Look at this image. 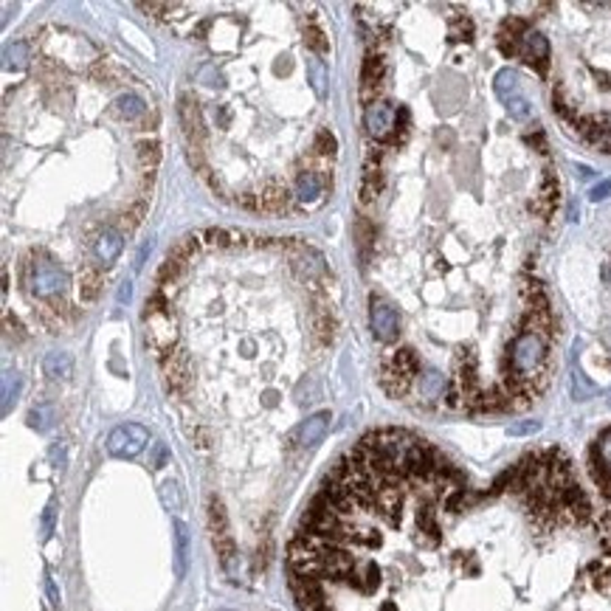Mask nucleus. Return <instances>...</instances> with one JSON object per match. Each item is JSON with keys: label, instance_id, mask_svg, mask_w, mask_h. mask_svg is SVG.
<instances>
[{"label": "nucleus", "instance_id": "f257e3e1", "mask_svg": "<svg viewBox=\"0 0 611 611\" xmlns=\"http://www.w3.org/2000/svg\"><path fill=\"white\" fill-rule=\"evenodd\" d=\"M23 282L28 285V290L34 296H40L42 302H51V299H59L65 293L68 276H65V270L54 259L45 256L42 262L23 259Z\"/></svg>", "mask_w": 611, "mask_h": 611}, {"label": "nucleus", "instance_id": "f03ea898", "mask_svg": "<svg viewBox=\"0 0 611 611\" xmlns=\"http://www.w3.org/2000/svg\"><path fill=\"white\" fill-rule=\"evenodd\" d=\"M178 119H181V130H183V138H186V149L206 155V124H203V113H200L198 99H192L189 93H181Z\"/></svg>", "mask_w": 611, "mask_h": 611}, {"label": "nucleus", "instance_id": "7ed1b4c3", "mask_svg": "<svg viewBox=\"0 0 611 611\" xmlns=\"http://www.w3.org/2000/svg\"><path fill=\"white\" fill-rule=\"evenodd\" d=\"M209 524H212V535H215V549L220 555V564L229 569L234 555H237V544L229 532V515H226V507L217 496L209 498Z\"/></svg>", "mask_w": 611, "mask_h": 611}, {"label": "nucleus", "instance_id": "20e7f679", "mask_svg": "<svg viewBox=\"0 0 611 611\" xmlns=\"http://www.w3.org/2000/svg\"><path fill=\"white\" fill-rule=\"evenodd\" d=\"M164 380L175 400H183L192 392L195 377H192V361L186 350H175L172 355L164 358Z\"/></svg>", "mask_w": 611, "mask_h": 611}, {"label": "nucleus", "instance_id": "39448f33", "mask_svg": "<svg viewBox=\"0 0 611 611\" xmlns=\"http://www.w3.org/2000/svg\"><path fill=\"white\" fill-rule=\"evenodd\" d=\"M369 327H372V336L383 344L394 341L400 333L397 310L389 302H383L380 296H369Z\"/></svg>", "mask_w": 611, "mask_h": 611}, {"label": "nucleus", "instance_id": "423d86ee", "mask_svg": "<svg viewBox=\"0 0 611 611\" xmlns=\"http://www.w3.org/2000/svg\"><path fill=\"white\" fill-rule=\"evenodd\" d=\"M147 442H149L147 428L138 426V423H127V426H119V428L110 431L108 451L113 457H135V454H141L147 448Z\"/></svg>", "mask_w": 611, "mask_h": 611}, {"label": "nucleus", "instance_id": "0eeeda50", "mask_svg": "<svg viewBox=\"0 0 611 611\" xmlns=\"http://www.w3.org/2000/svg\"><path fill=\"white\" fill-rule=\"evenodd\" d=\"M310 330H313L316 347H321V350H327L336 341V316H333V307L327 304L324 293H319V290H316L313 310H310Z\"/></svg>", "mask_w": 611, "mask_h": 611}, {"label": "nucleus", "instance_id": "6e6552de", "mask_svg": "<svg viewBox=\"0 0 611 611\" xmlns=\"http://www.w3.org/2000/svg\"><path fill=\"white\" fill-rule=\"evenodd\" d=\"M327 428H330V411H319V414L307 417L302 426H296L290 431L287 442H290V448H296V445L299 448H313V445H319L324 440Z\"/></svg>", "mask_w": 611, "mask_h": 611}, {"label": "nucleus", "instance_id": "1a4fd4ad", "mask_svg": "<svg viewBox=\"0 0 611 611\" xmlns=\"http://www.w3.org/2000/svg\"><path fill=\"white\" fill-rule=\"evenodd\" d=\"M383 74H386V65H383V57L380 54H369L364 59V71H361V102L372 108L375 102H380V88H383Z\"/></svg>", "mask_w": 611, "mask_h": 611}, {"label": "nucleus", "instance_id": "9d476101", "mask_svg": "<svg viewBox=\"0 0 611 611\" xmlns=\"http://www.w3.org/2000/svg\"><path fill=\"white\" fill-rule=\"evenodd\" d=\"M521 57L524 62H530L541 76H547V62H549V42L541 31H527V37L521 40Z\"/></svg>", "mask_w": 611, "mask_h": 611}, {"label": "nucleus", "instance_id": "9b49d317", "mask_svg": "<svg viewBox=\"0 0 611 611\" xmlns=\"http://www.w3.org/2000/svg\"><path fill=\"white\" fill-rule=\"evenodd\" d=\"M394 119H397V110L386 102H375L372 108H367V130L369 135H375L377 141H386L392 132H394Z\"/></svg>", "mask_w": 611, "mask_h": 611}, {"label": "nucleus", "instance_id": "f8f14e48", "mask_svg": "<svg viewBox=\"0 0 611 611\" xmlns=\"http://www.w3.org/2000/svg\"><path fill=\"white\" fill-rule=\"evenodd\" d=\"M377 380H380V386H383V392H386L389 397H409V394L414 392V383H411L409 377H403V375L394 369V364H392V358H389V355H383V358H380Z\"/></svg>", "mask_w": 611, "mask_h": 611}, {"label": "nucleus", "instance_id": "ddd939ff", "mask_svg": "<svg viewBox=\"0 0 611 611\" xmlns=\"http://www.w3.org/2000/svg\"><path fill=\"white\" fill-rule=\"evenodd\" d=\"M414 389L420 392L423 403H437V400L442 403L445 389H448V380H445V375H440L437 369H428V372H420Z\"/></svg>", "mask_w": 611, "mask_h": 611}, {"label": "nucleus", "instance_id": "4468645a", "mask_svg": "<svg viewBox=\"0 0 611 611\" xmlns=\"http://www.w3.org/2000/svg\"><path fill=\"white\" fill-rule=\"evenodd\" d=\"M555 206H558V178H555V172H552V169H547V172H544V178H541L538 200H535V203H530V209H532V212H538V215H544V217H549V215L555 212Z\"/></svg>", "mask_w": 611, "mask_h": 611}, {"label": "nucleus", "instance_id": "2eb2a0df", "mask_svg": "<svg viewBox=\"0 0 611 611\" xmlns=\"http://www.w3.org/2000/svg\"><path fill=\"white\" fill-rule=\"evenodd\" d=\"M102 285H105V279H102V270L96 268V265H82V270H79V296H82V302L85 304H93L96 299H99V293H102Z\"/></svg>", "mask_w": 611, "mask_h": 611}, {"label": "nucleus", "instance_id": "dca6fc26", "mask_svg": "<svg viewBox=\"0 0 611 611\" xmlns=\"http://www.w3.org/2000/svg\"><path fill=\"white\" fill-rule=\"evenodd\" d=\"M290 203V192L282 183H268L259 189V212H282Z\"/></svg>", "mask_w": 611, "mask_h": 611}, {"label": "nucleus", "instance_id": "f3484780", "mask_svg": "<svg viewBox=\"0 0 611 611\" xmlns=\"http://www.w3.org/2000/svg\"><path fill=\"white\" fill-rule=\"evenodd\" d=\"M389 358H392V364L394 369L403 375V377H409L411 383H417V377H420V358H417V353L414 350H409V347H400V350H394V353H389Z\"/></svg>", "mask_w": 611, "mask_h": 611}, {"label": "nucleus", "instance_id": "a211bd4d", "mask_svg": "<svg viewBox=\"0 0 611 611\" xmlns=\"http://www.w3.org/2000/svg\"><path fill=\"white\" fill-rule=\"evenodd\" d=\"M189 569V530L183 521H175V575L183 578Z\"/></svg>", "mask_w": 611, "mask_h": 611}, {"label": "nucleus", "instance_id": "6ab92c4d", "mask_svg": "<svg viewBox=\"0 0 611 611\" xmlns=\"http://www.w3.org/2000/svg\"><path fill=\"white\" fill-rule=\"evenodd\" d=\"M200 245H203L200 234H183L178 243L169 248L166 259H172V262H178V265H183V268H186V262H189V259H195V253L200 251Z\"/></svg>", "mask_w": 611, "mask_h": 611}, {"label": "nucleus", "instance_id": "aec40b11", "mask_svg": "<svg viewBox=\"0 0 611 611\" xmlns=\"http://www.w3.org/2000/svg\"><path fill=\"white\" fill-rule=\"evenodd\" d=\"M122 248H124L122 234H119L116 229H105V232L99 234V240H96V256L108 265V262H113V259L122 253Z\"/></svg>", "mask_w": 611, "mask_h": 611}, {"label": "nucleus", "instance_id": "412c9836", "mask_svg": "<svg viewBox=\"0 0 611 611\" xmlns=\"http://www.w3.org/2000/svg\"><path fill=\"white\" fill-rule=\"evenodd\" d=\"M321 189H324V175H321V172H316V169L302 172V175H299V181H296V195H299L302 200H313V198H319V195H321Z\"/></svg>", "mask_w": 611, "mask_h": 611}, {"label": "nucleus", "instance_id": "4be33fe9", "mask_svg": "<svg viewBox=\"0 0 611 611\" xmlns=\"http://www.w3.org/2000/svg\"><path fill=\"white\" fill-rule=\"evenodd\" d=\"M42 367H45V375H48V377L65 380V377H71V372H74V358H71V353H48Z\"/></svg>", "mask_w": 611, "mask_h": 611}, {"label": "nucleus", "instance_id": "5701e85b", "mask_svg": "<svg viewBox=\"0 0 611 611\" xmlns=\"http://www.w3.org/2000/svg\"><path fill=\"white\" fill-rule=\"evenodd\" d=\"M493 88H496V96H498V99L510 102L513 96H518V74H515L513 68H504V71H498V74H496V82H493Z\"/></svg>", "mask_w": 611, "mask_h": 611}, {"label": "nucleus", "instance_id": "b1692460", "mask_svg": "<svg viewBox=\"0 0 611 611\" xmlns=\"http://www.w3.org/2000/svg\"><path fill=\"white\" fill-rule=\"evenodd\" d=\"M116 110L122 113V119L135 122V119H141V116L147 113V102H144L141 96H135V93H122V96L116 99Z\"/></svg>", "mask_w": 611, "mask_h": 611}, {"label": "nucleus", "instance_id": "393cba45", "mask_svg": "<svg viewBox=\"0 0 611 611\" xmlns=\"http://www.w3.org/2000/svg\"><path fill=\"white\" fill-rule=\"evenodd\" d=\"M383 192V172L380 169H364V181H361V203L367 206L377 195Z\"/></svg>", "mask_w": 611, "mask_h": 611}, {"label": "nucleus", "instance_id": "a878e982", "mask_svg": "<svg viewBox=\"0 0 611 611\" xmlns=\"http://www.w3.org/2000/svg\"><path fill=\"white\" fill-rule=\"evenodd\" d=\"M158 161H161V144L155 138H144L138 144V164H141V169H155Z\"/></svg>", "mask_w": 611, "mask_h": 611}, {"label": "nucleus", "instance_id": "bb28decb", "mask_svg": "<svg viewBox=\"0 0 611 611\" xmlns=\"http://www.w3.org/2000/svg\"><path fill=\"white\" fill-rule=\"evenodd\" d=\"M313 149L321 155V158H336V152H338V141H336V135L330 132V130H319L316 132V141H313Z\"/></svg>", "mask_w": 611, "mask_h": 611}, {"label": "nucleus", "instance_id": "cd10ccee", "mask_svg": "<svg viewBox=\"0 0 611 611\" xmlns=\"http://www.w3.org/2000/svg\"><path fill=\"white\" fill-rule=\"evenodd\" d=\"M304 40H307V45H310V48H313L319 57H324V54L330 51V40H327V34H324V31H321L316 23H310V25H307V31H304Z\"/></svg>", "mask_w": 611, "mask_h": 611}, {"label": "nucleus", "instance_id": "c85d7f7f", "mask_svg": "<svg viewBox=\"0 0 611 611\" xmlns=\"http://www.w3.org/2000/svg\"><path fill=\"white\" fill-rule=\"evenodd\" d=\"M147 212H149V203H147V198H138L127 212H124V226L127 229H138L141 223H144V217H147Z\"/></svg>", "mask_w": 611, "mask_h": 611}, {"label": "nucleus", "instance_id": "c756f323", "mask_svg": "<svg viewBox=\"0 0 611 611\" xmlns=\"http://www.w3.org/2000/svg\"><path fill=\"white\" fill-rule=\"evenodd\" d=\"M595 392H598V386H592L581 372H572V394H575V400H589Z\"/></svg>", "mask_w": 611, "mask_h": 611}, {"label": "nucleus", "instance_id": "7c9ffc66", "mask_svg": "<svg viewBox=\"0 0 611 611\" xmlns=\"http://www.w3.org/2000/svg\"><path fill=\"white\" fill-rule=\"evenodd\" d=\"M507 113H510V119H515V122H527V119H530V102H527L524 96H513V99L507 102Z\"/></svg>", "mask_w": 611, "mask_h": 611}, {"label": "nucleus", "instance_id": "2f4dec72", "mask_svg": "<svg viewBox=\"0 0 611 611\" xmlns=\"http://www.w3.org/2000/svg\"><path fill=\"white\" fill-rule=\"evenodd\" d=\"M451 40H474V23L468 17H457L451 25Z\"/></svg>", "mask_w": 611, "mask_h": 611}, {"label": "nucleus", "instance_id": "473e14b6", "mask_svg": "<svg viewBox=\"0 0 611 611\" xmlns=\"http://www.w3.org/2000/svg\"><path fill=\"white\" fill-rule=\"evenodd\" d=\"M25 54H28L25 42H17L14 48H8L6 51V68H23L25 65Z\"/></svg>", "mask_w": 611, "mask_h": 611}, {"label": "nucleus", "instance_id": "72a5a7b5", "mask_svg": "<svg viewBox=\"0 0 611 611\" xmlns=\"http://www.w3.org/2000/svg\"><path fill=\"white\" fill-rule=\"evenodd\" d=\"M51 417H54V409H51V406H40V409H34V411L28 414L31 426L40 428V431H45V428L51 426Z\"/></svg>", "mask_w": 611, "mask_h": 611}, {"label": "nucleus", "instance_id": "f704fd0d", "mask_svg": "<svg viewBox=\"0 0 611 611\" xmlns=\"http://www.w3.org/2000/svg\"><path fill=\"white\" fill-rule=\"evenodd\" d=\"M310 74H313V88H316V93L324 96V65H321L319 59L310 62Z\"/></svg>", "mask_w": 611, "mask_h": 611}, {"label": "nucleus", "instance_id": "c9c22d12", "mask_svg": "<svg viewBox=\"0 0 611 611\" xmlns=\"http://www.w3.org/2000/svg\"><path fill=\"white\" fill-rule=\"evenodd\" d=\"M138 8H141V11H149L152 17H166V14L172 11L169 3H138Z\"/></svg>", "mask_w": 611, "mask_h": 611}, {"label": "nucleus", "instance_id": "e433bc0d", "mask_svg": "<svg viewBox=\"0 0 611 611\" xmlns=\"http://www.w3.org/2000/svg\"><path fill=\"white\" fill-rule=\"evenodd\" d=\"M606 198H611V178L603 181V183H598V186L589 192V200H592V203H600V200H606Z\"/></svg>", "mask_w": 611, "mask_h": 611}, {"label": "nucleus", "instance_id": "4c0bfd02", "mask_svg": "<svg viewBox=\"0 0 611 611\" xmlns=\"http://www.w3.org/2000/svg\"><path fill=\"white\" fill-rule=\"evenodd\" d=\"M237 203L248 209V212H259V195L256 192H243V195H237Z\"/></svg>", "mask_w": 611, "mask_h": 611}, {"label": "nucleus", "instance_id": "58836bf2", "mask_svg": "<svg viewBox=\"0 0 611 611\" xmlns=\"http://www.w3.org/2000/svg\"><path fill=\"white\" fill-rule=\"evenodd\" d=\"M6 330H8L11 336H17V338H25V333H23V324H20V319H14L11 313H6Z\"/></svg>", "mask_w": 611, "mask_h": 611}, {"label": "nucleus", "instance_id": "ea45409f", "mask_svg": "<svg viewBox=\"0 0 611 611\" xmlns=\"http://www.w3.org/2000/svg\"><path fill=\"white\" fill-rule=\"evenodd\" d=\"M51 527H54V507H45V513H42V535L45 538L51 535Z\"/></svg>", "mask_w": 611, "mask_h": 611}, {"label": "nucleus", "instance_id": "a19ab883", "mask_svg": "<svg viewBox=\"0 0 611 611\" xmlns=\"http://www.w3.org/2000/svg\"><path fill=\"white\" fill-rule=\"evenodd\" d=\"M541 423H521V426H513L510 434H530V431H538Z\"/></svg>", "mask_w": 611, "mask_h": 611}, {"label": "nucleus", "instance_id": "79ce46f5", "mask_svg": "<svg viewBox=\"0 0 611 611\" xmlns=\"http://www.w3.org/2000/svg\"><path fill=\"white\" fill-rule=\"evenodd\" d=\"M152 183H155V169H144L141 172V189L147 192V189H152Z\"/></svg>", "mask_w": 611, "mask_h": 611}, {"label": "nucleus", "instance_id": "37998d69", "mask_svg": "<svg viewBox=\"0 0 611 611\" xmlns=\"http://www.w3.org/2000/svg\"><path fill=\"white\" fill-rule=\"evenodd\" d=\"M45 589H48V598H51V603H54V606H59V589H57V583H54L51 578H45Z\"/></svg>", "mask_w": 611, "mask_h": 611}, {"label": "nucleus", "instance_id": "c03bdc74", "mask_svg": "<svg viewBox=\"0 0 611 611\" xmlns=\"http://www.w3.org/2000/svg\"><path fill=\"white\" fill-rule=\"evenodd\" d=\"M164 462H166V448L158 445V448H155V462H152V468H164Z\"/></svg>", "mask_w": 611, "mask_h": 611}, {"label": "nucleus", "instance_id": "a18cd8bd", "mask_svg": "<svg viewBox=\"0 0 611 611\" xmlns=\"http://www.w3.org/2000/svg\"><path fill=\"white\" fill-rule=\"evenodd\" d=\"M527 144H535V147H541V152H547V144H544V132H535V135H527Z\"/></svg>", "mask_w": 611, "mask_h": 611}, {"label": "nucleus", "instance_id": "49530a36", "mask_svg": "<svg viewBox=\"0 0 611 611\" xmlns=\"http://www.w3.org/2000/svg\"><path fill=\"white\" fill-rule=\"evenodd\" d=\"M130 293H132V287H130V282H127L122 290H119V302H130Z\"/></svg>", "mask_w": 611, "mask_h": 611}, {"label": "nucleus", "instance_id": "de8ad7c7", "mask_svg": "<svg viewBox=\"0 0 611 611\" xmlns=\"http://www.w3.org/2000/svg\"><path fill=\"white\" fill-rule=\"evenodd\" d=\"M578 172H581V178H592V169H589V166H578Z\"/></svg>", "mask_w": 611, "mask_h": 611}]
</instances>
